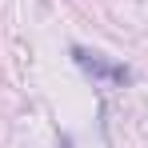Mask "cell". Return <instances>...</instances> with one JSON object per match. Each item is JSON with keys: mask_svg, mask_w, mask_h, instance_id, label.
Instances as JSON below:
<instances>
[{"mask_svg": "<svg viewBox=\"0 0 148 148\" xmlns=\"http://www.w3.org/2000/svg\"><path fill=\"white\" fill-rule=\"evenodd\" d=\"M72 60L92 76V80L108 84V88H124V84H132V68H124V64H108L104 56H96V52H88V48H72Z\"/></svg>", "mask_w": 148, "mask_h": 148, "instance_id": "obj_1", "label": "cell"}]
</instances>
